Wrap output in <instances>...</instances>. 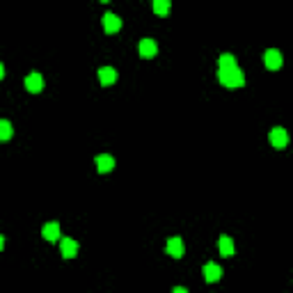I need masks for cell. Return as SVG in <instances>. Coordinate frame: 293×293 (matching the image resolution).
I'll return each instance as SVG.
<instances>
[{
  "mask_svg": "<svg viewBox=\"0 0 293 293\" xmlns=\"http://www.w3.org/2000/svg\"><path fill=\"white\" fill-rule=\"evenodd\" d=\"M218 78H220V83L227 85V87H243V83H245L243 71L238 67L222 69V71H218Z\"/></svg>",
  "mask_w": 293,
  "mask_h": 293,
  "instance_id": "6da1fadb",
  "label": "cell"
},
{
  "mask_svg": "<svg viewBox=\"0 0 293 293\" xmlns=\"http://www.w3.org/2000/svg\"><path fill=\"white\" fill-rule=\"evenodd\" d=\"M174 293H188V291H186V289H181V286H176V289H174Z\"/></svg>",
  "mask_w": 293,
  "mask_h": 293,
  "instance_id": "e0dca14e",
  "label": "cell"
},
{
  "mask_svg": "<svg viewBox=\"0 0 293 293\" xmlns=\"http://www.w3.org/2000/svg\"><path fill=\"white\" fill-rule=\"evenodd\" d=\"M12 124H9L7 119H0V140H9L12 137Z\"/></svg>",
  "mask_w": 293,
  "mask_h": 293,
  "instance_id": "5bb4252c",
  "label": "cell"
},
{
  "mask_svg": "<svg viewBox=\"0 0 293 293\" xmlns=\"http://www.w3.org/2000/svg\"><path fill=\"white\" fill-rule=\"evenodd\" d=\"M25 90L32 92V94H39V92L44 90V78H41V74L32 71V74L25 78Z\"/></svg>",
  "mask_w": 293,
  "mask_h": 293,
  "instance_id": "7a4b0ae2",
  "label": "cell"
},
{
  "mask_svg": "<svg viewBox=\"0 0 293 293\" xmlns=\"http://www.w3.org/2000/svg\"><path fill=\"white\" fill-rule=\"evenodd\" d=\"M156 51H158V46L154 39H142V41H140V55H142V58H154Z\"/></svg>",
  "mask_w": 293,
  "mask_h": 293,
  "instance_id": "30bf717a",
  "label": "cell"
},
{
  "mask_svg": "<svg viewBox=\"0 0 293 293\" xmlns=\"http://www.w3.org/2000/svg\"><path fill=\"white\" fill-rule=\"evenodd\" d=\"M154 12H156V14H167V12H170V2H167V0H156V2H154Z\"/></svg>",
  "mask_w": 293,
  "mask_h": 293,
  "instance_id": "2e32d148",
  "label": "cell"
},
{
  "mask_svg": "<svg viewBox=\"0 0 293 293\" xmlns=\"http://www.w3.org/2000/svg\"><path fill=\"white\" fill-rule=\"evenodd\" d=\"M5 248V238H2V234H0V250Z\"/></svg>",
  "mask_w": 293,
  "mask_h": 293,
  "instance_id": "d6986e66",
  "label": "cell"
},
{
  "mask_svg": "<svg viewBox=\"0 0 293 293\" xmlns=\"http://www.w3.org/2000/svg\"><path fill=\"white\" fill-rule=\"evenodd\" d=\"M218 250H220V254L232 256V254H234V241L229 238V236H220V241H218Z\"/></svg>",
  "mask_w": 293,
  "mask_h": 293,
  "instance_id": "4fadbf2b",
  "label": "cell"
},
{
  "mask_svg": "<svg viewBox=\"0 0 293 293\" xmlns=\"http://www.w3.org/2000/svg\"><path fill=\"white\" fill-rule=\"evenodd\" d=\"M236 67V62H234L232 55H220V60H218V71H222V69H232Z\"/></svg>",
  "mask_w": 293,
  "mask_h": 293,
  "instance_id": "9a60e30c",
  "label": "cell"
},
{
  "mask_svg": "<svg viewBox=\"0 0 293 293\" xmlns=\"http://www.w3.org/2000/svg\"><path fill=\"white\" fill-rule=\"evenodd\" d=\"M2 78H5V67L0 64V80H2Z\"/></svg>",
  "mask_w": 293,
  "mask_h": 293,
  "instance_id": "ac0fdd59",
  "label": "cell"
},
{
  "mask_svg": "<svg viewBox=\"0 0 293 293\" xmlns=\"http://www.w3.org/2000/svg\"><path fill=\"white\" fill-rule=\"evenodd\" d=\"M167 252H170L172 256H181V254H183V241H181L179 236H174V238L167 241Z\"/></svg>",
  "mask_w": 293,
  "mask_h": 293,
  "instance_id": "7c38bea8",
  "label": "cell"
},
{
  "mask_svg": "<svg viewBox=\"0 0 293 293\" xmlns=\"http://www.w3.org/2000/svg\"><path fill=\"white\" fill-rule=\"evenodd\" d=\"M263 60H266V67L271 69V71H277L279 67H282V53L279 51H266V55H263Z\"/></svg>",
  "mask_w": 293,
  "mask_h": 293,
  "instance_id": "277c9868",
  "label": "cell"
},
{
  "mask_svg": "<svg viewBox=\"0 0 293 293\" xmlns=\"http://www.w3.org/2000/svg\"><path fill=\"white\" fill-rule=\"evenodd\" d=\"M119 28H121V21H119V16L117 14H105L103 16V30L105 32H119Z\"/></svg>",
  "mask_w": 293,
  "mask_h": 293,
  "instance_id": "52a82bcc",
  "label": "cell"
},
{
  "mask_svg": "<svg viewBox=\"0 0 293 293\" xmlns=\"http://www.w3.org/2000/svg\"><path fill=\"white\" fill-rule=\"evenodd\" d=\"M98 80H101V85H113L115 80H117V71H115L113 67H103V69H98Z\"/></svg>",
  "mask_w": 293,
  "mask_h": 293,
  "instance_id": "9c48e42d",
  "label": "cell"
},
{
  "mask_svg": "<svg viewBox=\"0 0 293 293\" xmlns=\"http://www.w3.org/2000/svg\"><path fill=\"white\" fill-rule=\"evenodd\" d=\"M113 167H115V158L113 156H108V154H101V156H97V170L101 174L113 172Z\"/></svg>",
  "mask_w": 293,
  "mask_h": 293,
  "instance_id": "8992f818",
  "label": "cell"
},
{
  "mask_svg": "<svg viewBox=\"0 0 293 293\" xmlns=\"http://www.w3.org/2000/svg\"><path fill=\"white\" fill-rule=\"evenodd\" d=\"M78 254V243L74 238H62V256L64 259H74Z\"/></svg>",
  "mask_w": 293,
  "mask_h": 293,
  "instance_id": "ba28073f",
  "label": "cell"
},
{
  "mask_svg": "<svg viewBox=\"0 0 293 293\" xmlns=\"http://www.w3.org/2000/svg\"><path fill=\"white\" fill-rule=\"evenodd\" d=\"M44 238L46 241H58L60 238V225L58 222H48V225H44Z\"/></svg>",
  "mask_w": 293,
  "mask_h": 293,
  "instance_id": "8fae6325",
  "label": "cell"
},
{
  "mask_svg": "<svg viewBox=\"0 0 293 293\" xmlns=\"http://www.w3.org/2000/svg\"><path fill=\"white\" fill-rule=\"evenodd\" d=\"M271 144L275 147V149H284L286 144H289V136H286L284 128H273L271 131Z\"/></svg>",
  "mask_w": 293,
  "mask_h": 293,
  "instance_id": "3957f363",
  "label": "cell"
},
{
  "mask_svg": "<svg viewBox=\"0 0 293 293\" xmlns=\"http://www.w3.org/2000/svg\"><path fill=\"white\" fill-rule=\"evenodd\" d=\"M220 277H222V268L218 263H206L204 266V279L206 282H218Z\"/></svg>",
  "mask_w": 293,
  "mask_h": 293,
  "instance_id": "5b68a950",
  "label": "cell"
}]
</instances>
